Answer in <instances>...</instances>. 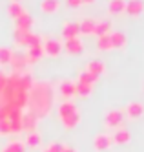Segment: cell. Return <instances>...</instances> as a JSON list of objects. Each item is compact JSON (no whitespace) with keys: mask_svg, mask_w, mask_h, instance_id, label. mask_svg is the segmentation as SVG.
<instances>
[{"mask_svg":"<svg viewBox=\"0 0 144 152\" xmlns=\"http://www.w3.org/2000/svg\"><path fill=\"white\" fill-rule=\"evenodd\" d=\"M122 121H124V112L120 110H109L104 117V125L108 128H119L122 125Z\"/></svg>","mask_w":144,"mask_h":152,"instance_id":"obj_4","label":"cell"},{"mask_svg":"<svg viewBox=\"0 0 144 152\" xmlns=\"http://www.w3.org/2000/svg\"><path fill=\"white\" fill-rule=\"evenodd\" d=\"M126 9V0H109L108 2V11L111 15H120Z\"/></svg>","mask_w":144,"mask_h":152,"instance_id":"obj_17","label":"cell"},{"mask_svg":"<svg viewBox=\"0 0 144 152\" xmlns=\"http://www.w3.org/2000/svg\"><path fill=\"white\" fill-rule=\"evenodd\" d=\"M60 9V0H42L40 2V11L44 13H55Z\"/></svg>","mask_w":144,"mask_h":152,"instance_id":"obj_19","label":"cell"},{"mask_svg":"<svg viewBox=\"0 0 144 152\" xmlns=\"http://www.w3.org/2000/svg\"><path fill=\"white\" fill-rule=\"evenodd\" d=\"M62 152H77V150H75V148H71V147H66V145H64Z\"/></svg>","mask_w":144,"mask_h":152,"instance_id":"obj_37","label":"cell"},{"mask_svg":"<svg viewBox=\"0 0 144 152\" xmlns=\"http://www.w3.org/2000/svg\"><path fill=\"white\" fill-rule=\"evenodd\" d=\"M104 70H106L104 62L98 61V59H93V61H90V62L86 64V72H90V73L97 75V77H101V75L104 73Z\"/></svg>","mask_w":144,"mask_h":152,"instance_id":"obj_14","label":"cell"},{"mask_svg":"<svg viewBox=\"0 0 144 152\" xmlns=\"http://www.w3.org/2000/svg\"><path fill=\"white\" fill-rule=\"evenodd\" d=\"M59 92L62 97H68L69 99V97L77 95V83L75 81H62L59 84Z\"/></svg>","mask_w":144,"mask_h":152,"instance_id":"obj_8","label":"cell"},{"mask_svg":"<svg viewBox=\"0 0 144 152\" xmlns=\"http://www.w3.org/2000/svg\"><path fill=\"white\" fill-rule=\"evenodd\" d=\"M60 121H62V125H64L66 128H75L77 125L80 123V112L77 110V112L66 115V117H60Z\"/></svg>","mask_w":144,"mask_h":152,"instance_id":"obj_18","label":"cell"},{"mask_svg":"<svg viewBox=\"0 0 144 152\" xmlns=\"http://www.w3.org/2000/svg\"><path fill=\"white\" fill-rule=\"evenodd\" d=\"M33 83H35V81H33V75L29 73V72H22L20 73V86H22V88H24V90H31V86H33Z\"/></svg>","mask_w":144,"mask_h":152,"instance_id":"obj_27","label":"cell"},{"mask_svg":"<svg viewBox=\"0 0 144 152\" xmlns=\"http://www.w3.org/2000/svg\"><path fill=\"white\" fill-rule=\"evenodd\" d=\"M124 11L128 15H131V17H139L144 11V2H142V0H128Z\"/></svg>","mask_w":144,"mask_h":152,"instance_id":"obj_9","label":"cell"},{"mask_svg":"<svg viewBox=\"0 0 144 152\" xmlns=\"http://www.w3.org/2000/svg\"><path fill=\"white\" fill-rule=\"evenodd\" d=\"M95 22H97L95 18H84L82 22H79L80 33H84V35H91L93 31H95Z\"/></svg>","mask_w":144,"mask_h":152,"instance_id":"obj_24","label":"cell"},{"mask_svg":"<svg viewBox=\"0 0 144 152\" xmlns=\"http://www.w3.org/2000/svg\"><path fill=\"white\" fill-rule=\"evenodd\" d=\"M42 48H44V53L49 55V57H59L62 53V50H64L62 42L57 40V39H46V42L42 44Z\"/></svg>","mask_w":144,"mask_h":152,"instance_id":"obj_3","label":"cell"},{"mask_svg":"<svg viewBox=\"0 0 144 152\" xmlns=\"http://www.w3.org/2000/svg\"><path fill=\"white\" fill-rule=\"evenodd\" d=\"M142 114H144V106H142V103L133 101V103H128V104H126V115H128V117L137 119V117H140Z\"/></svg>","mask_w":144,"mask_h":152,"instance_id":"obj_12","label":"cell"},{"mask_svg":"<svg viewBox=\"0 0 144 152\" xmlns=\"http://www.w3.org/2000/svg\"><path fill=\"white\" fill-rule=\"evenodd\" d=\"M79 33H80L79 22H66L62 26V37L64 39H77Z\"/></svg>","mask_w":144,"mask_h":152,"instance_id":"obj_10","label":"cell"},{"mask_svg":"<svg viewBox=\"0 0 144 152\" xmlns=\"http://www.w3.org/2000/svg\"><path fill=\"white\" fill-rule=\"evenodd\" d=\"M9 64H11V68H13V72H18V73L26 72V68H27V57H26V53L24 51H13Z\"/></svg>","mask_w":144,"mask_h":152,"instance_id":"obj_2","label":"cell"},{"mask_svg":"<svg viewBox=\"0 0 144 152\" xmlns=\"http://www.w3.org/2000/svg\"><path fill=\"white\" fill-rule=\"evenodd\" d=\"M11 2H20V0H11Z\"/></svg>","mask_w":144,"mask_h":152,"instance_id":"obj_40","label":"cell"},{"mask_svg":"<svg viewBox=\"0 0 144 152\" xmlns=\"http://www.w3.org/2000/svg\"><path fill=\"white\" fill-rule=\"evenodd\" d=\"M6 81H7V75L4 72H0V94L4 92V86H6Z\"/></svg>","mask_w":144,"mask_h":152,"instance_id":"obj_35","label":"cell"},{"mask_svg":"<svg viewBox=\"0 0 144 152\" xmlns=\"http://www.w3.org/2000/svg\"><path fill=\"white\" fill-rule=\"evenodd\" d=\"M97 48L102 50V51L113 50V46H111V39H109V33H108V35H101V37L97 39Z\"/></svg>","mask_w":144,"mask_h":152,"instance_id":"obj_26","label":"cell"},{"mask_svg":"<svg viewBox=\"0 0 144 152\" xmlns=\"http://www.w3.org/2000/svg\"><path fill=\"white\" fill-rule=\"evenodd\" d=\"M73 112H77V106H75V103L71 99H68V101H64V103L59 104V115L60 117H66V115H69Z\"/></svg>","mask_w":144,"mask_h":152,"instance_id":"obj_20","label":"cell"},{"mask_svg":"<svg viewBox=\"0 0 144 152\" xmlns=\"http://www.w3.org/2000/svg\"><path fill=\"white\" fill-rule=\"evenodd\" d=\"M44 55V48L42 44H37V46H29L27 51H26V57H27V64H35L42 59Z\"/></svg>","mask_w":144,"mask_h":152,"instance_id":"obj_6","label":"cell"},{"mask_svg":"<svg viewBox=\"0 0 144 152\" xmlns=\"http://www.w3.org/2000/svg\"><path fill=\"white\" fill-rule=\"evenodd\" d=\"M27 108L37 117H44L53 108V86L48 81H35L27 94Z\"/></svg>","mask_w":144,"mask_h":152,"instance_id":"obj_1","label":"cell"},{"mask_svg":"<svg viewBox=\"0 0 144 152\" xmlns=\"http://www.w3.org/2000/svg\"><path fill=\"white\" fill-rule=\"evenodd\" d=\"M93 33H95L97 37L111 33V22H109L108 18H101V20H97V22H95V31H93Z\"/></svg>","mask_w":144,"mask_h":152,"instance_id":"obj_13","label":"cell"},{"mask_svg":"<svg viewBox=\"0 0 144 152\" xmlns=\"http://www.w3.org/2000/svg\"><path fill=\"white\" fill-rule=\"evenodd\" d=\"M17 29H24V31H31V26H33V17L29 13H24V15H20L17 20Z\"/></svg>","mask_w":144,"mask_h":152,"instance_id":"obj_16","label":"cell"},{"mask_svg":"<svg viewBox=\"0 0 144 152\" xmlns=\"http://www.w3.org/2000/svg\"><path fill=\"white\" fill-rule=\"evenodd\" d=\"M7 13H9V17H13V18L17 20L20 15H24V13H26V9L22 7V4H20V2H11V4H9V7H7Z\"/></svg>","mask_w":144,"mask_h":152,"instance_id":"obj_25","label":"cell"},{"mask_svg":"<svg viewBox=\"0 0 144 152\" xmlns=\"http://www.w3.org/2000/svg\"><path fill=\"white\" fill-rule=\"evenodd\" d=\"M24 150H26V143H24V141H20V139L9 141V143L2 148V152H24Z\"/></svg>","mask_w":144,"mask_h":152,"instance_id":"obj_22","label":"cell"},{"mask_svg":"<svg viewBox=\"0 0 144 152\" xmlns=\"http://www.w3.org/2000/svg\"><path fill=\"white\" fill-rule=\"evenodd\" d=\"M31 31H24V29H17L13 31V40H15V44L17 46H26L27 44V37H29Z\"/></svg>","mask_w":144,"mask_h":152,"instance_id":"obj_21","label":"cell"},{"mask_svg":"<svg viewBox=\"0 0 144 152\" xmlns=\"http://www.w3.org/2000/svg\"><path fill=\"white\" fill-rule=\"evenodd\" d=\"M42 152H51V150H49V148H46V150H42Z\"/></svg>","mask_w":144,"mask_h":152,"instance_id":"obj_39","label":"cell"},{"mask_svg":"<svg viewBox=\"0 0 144 152\" xmlns=\"http://www.w3.org/2000/svg\"><path fill=\"white\" fill-rule=\"evenodd\" d=\"M109 39H111V46L113 48H124L126 42H128V37L122 31H111L109 33Z\"/></svg>","mask_w":144,"mask_h":152,"instance_id":"obj_15","label":"cell"},{"mask_svg":"<svg viewBox=\"0 0 144 152\" xmlns=\"http://www.w3.org/2000/svg\"><path fill=\"white\" fill-rule=\"evenodd\" d=\"M111 143H113V139L108 134H97L95 139H93V145H95L97 150H106V148L111 147Z\"/></svg>","mask_w":144,"mask_h":152,"instance_id":"obj_11","label":"cell"},{"mask_svg":"<svg viewBox=\"0 0 144 152\" xmlns=\"http://www.w3.org/2000/svg\"><path fill=\"white\" fill-rule=\"evenodd\" d=\"M48 148H49L51 152H62V148H64V145L60 143V141H53V143H51V145H49Z\"/></svg>","mask_w":144,"mask_h":152,"instance_id":"obj_34","label":"cell"},{"mask_svg":"<svg viewBox=\"0 0 144 152\" xmlns=\"http://www.w3.org/2000/svg\"><path fill=\"white\" fill-rule=\"evenodd\" d=\"M98 77L97 75H93V73H90V72H86V70H82L80 73H79V83H86V84H95V81H97Z\"/></svg>","mask_w":144,"mask_h":152,"instance_id":"obj_29","label":"cell"},{"mask_svg":"<svg viewBox=\"0 0 144 152\" xmlns=\"http://www.w3.org/2000/svg\"><path fill=\"white\" fill-rule=\"evenodd\" d=\"M62 48L68 51L69 55H80L82 50H84V44H82V40L77 37V39H66Z\"/></svg>","mask_w":144,"mask_h":152,"instance_id":"obj_5","label":"cell"},{"mask_svg":"<svg viewBox=\"0 0 144 152\" xmlns=\"http://www.w3.org/2000/svg\"><path fill=\"white\" fill-rule=\"evenodd\" d=\"M91 90H93L91 84H86V83H79V81H77V95L88 97V95L91 94Z\"/></svg>","mask_w":144,"mask_h":152,"instance_id":"obj_30","label":"cell"},{"mask_svg":"<svg viewBox=\"0 0 144 152\" xmlns=\"http://www.w3.org/2000/svg\"><path fill=\"white\" fill-rule=\"evenodd\" d=\"M9 126H11V134L22 132V121L20 119H9Z\"/></svg>","mask_w":144,"mask_h":152,"instance_id":"obj_32","label":"cell"},{"mask_svg":"<svg viewBox=\"0 0 144 152\" xmlns=\"http://www.w3.org/2000/svg\"><path fill=\"white\" fill-rule=\"evenodd\" d=\"M66 2H68L69 6H75V7H77V6H80V4H82V0H66Z\"/></svg>","mask_w":144,"mask_h":152,"instance_id":"obj_36","label":"cell"},{"mask_svg":"<svg viewBox=\"0 0 144 152\" xmlns=\"http://www.w3.org/2000/svg\"><path fill=\"white\" fill-rule=\"evenodd\" d=\"M130 130H126V128H117L115 130V134H113V141H115V143H119V145H124V143H128V141H130Z\"/></svg>","mask_w":144,"mask_h":152,"instance_id":"obj_23","label":"cell"},{"mask_svg":"<svg viewBox=\"0 0 144 152\" xmlns=\"http://www.w3.org/2000/svg\"><path fill=\"white\" fill-rule=\"evenodd\" d=\"M22 130H26V132H33V130L37 128V121H38V117L35 115V114H31V112H27V114H22Z\"/></svg>","mask_w":144,"mask_h":152,"instance_id":"obj_7","label":"cell"},{"mask_svg":"<svg viewBox=\"0 0 144 152\" xmlns=\"http://www.w3.org/2000/svg\"><path fill=\"white\" fill-rule=\"evenodd\" d=\"M9 134H11L9 119H0V136H9Z\"/></svg>","mask_w":144,"mask_h":152,"instance_id":"obj_33","label":"cell"},{"mask_svg":"<svg viewBox=\"0 0 144 152\" xmlns=\"http://www.w3.org/2000/svg\"><path fill=\"white\" fill-rule=\"evenodd\" d=\"M11 55H13V50L7 46H0V64H9Z\"/></svg>","mask_w":144,"mask_h":152,"instance_id":"obj_31","label":"cell"},{"mask_svg":"<svg viewBox=\"0 0 144 152\" xmlns=\"http://www.w3.org/2000/svg\"><path fill=\"white\" fill-rule=\"evenodd\" d=\"M95 0H82V4H93Z\"/></svg>","mask_w":144,"mask_h":152,"instance_id":"obj_38","label":"cell"},{"mask_svg":"<svg viewBox=\"0 0 144 152\" xmlns=\"http://www.w3.org/2000/svg\"><path fill=\"white\" fill-rule=\"evenodd\" d=\"M40 141H42L40 134L37 132V130H33V132H27V137H26L24 143H26L27 147H38V145H40Z\"/></svg>","mask_w":144,"mask_h":152,"instance_id":"obj_28","label":"cell"}]
</instances>
